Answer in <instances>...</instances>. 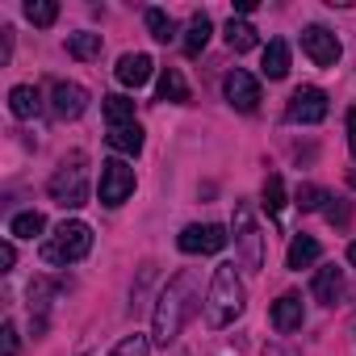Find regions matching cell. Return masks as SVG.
<instances>
[{
	"instance_id": "6da1fadb",
	"label": "cell",
	"mask_w": 356,
	"mask_h": 356,
	"mask_svg": "<svg viewBox=\"0 0 356 356\" xmlns=\"http://www.w3.org/2000/svg\"><path fill=\"white\" fill-rule=\"evenodd\" d=\"M197 273H176L168 285H163V293H159V302H155V314H151V339L159 343V348H168L176 335H181V327L189 323V314L197 310Z\"/></svg>"
},
{
	"instance_id": "7a4b0ae2",
	"label": "cell",
	"mask_w": 356,
	"mask_h": 356,
	"mask_svg": "<svg viewBox=\"0 0 356 356\" xmlns=\"http://www.w3.org/2000/svg\"><path fill=\"white\" fill-rule=\"evenodd\" d=\"M239 314H243V281H239L235 264H218L214 281H210V293H206V327L222 331Z\"/></svg>"
},
{
	"instance_id": "3957f363",
	"label": "cell",
	"mask_w": 356,
	"mask_h": 356,
	"mask_svg": "<svg viewBox=\"0 0 356 356\" xmlns=\"http://www.w3.org/2000/svg\"><path fill=\"white\" fill-rule=\"evenodd\" d=\"M92 252V227L88 222H80V218H63L59 227H55V235L42 243V260L47 264H76V260H84Z\"/></svg>"
},
{
	"instance_id": "277c9868",
	"label": "cell",
	"mask_w": 356,
	"mask_h": 356,
	"mask_svg": "<svg viewBox=\"0 0 356 356\" xmlns=\"http://www.w3.org/2000/svg\"><path fill=\"white\" fill-rule=\"evenodd\" d=\"M231 235H235V248H239V264H243L248 273H260V268H264V235H260L256 214H252L248 202H235Z\"/></svg>"
},
{
	"instance_id": "5b68a950",
	"label": "cell",
	"mask_w": 356,
	"mask_h": 356,
	"mask_svg": "<svg viewBox=\"0 0 356 356\" xmlns=\"http://www.w3.org/2000/svg\"><path fill=\"white\" fill-rule=\"evenodd\" d=\"M76 163H80V159H76ZM76 163H63V168L51 176V185H47L51 202H59L63 210H80V206L88 202V181H84V168H76Z\"/></svg>"
},
{
	"instance_id": "8992f818",
	"label": "cell",
	"mask_w": 356,
	"mask_h": 356,
	"mask_svg": "<svg viewBox=\"0 0 356 356\" xmlns=\"http://www.w3.org/2000/svg\"><path fill=\"white\" fill-rule=\"evenodd\" d=\"M176 243H181L185 256H214V252H222L231 243V235L218 222H193V227L181 231V239H176Z\"/></svg>"
},
{
	"instance_id": "52a82bcc",
	"label": "cell",
	"mask_w": 356,
	"mask_h": 356,
	"mask_svg": "<svg viewBox=\"0 0 356 356\" xmlns=\"http://www.w3.org/2000/svg\"><path fill=\"white\" fill-rule=\"evenodd\" d=\"M327 92L323 88H314V84H306V88H293L289 92V105H285V118L289 122H298V126H318L323 118H327Z\"/></svg>"
},
{
	"instance_id": "ba28073f",
	"label": "cell",
	"mask_w": 356,
	"mask_h": 356,
	"mask_svg": "<svg viewBox=\"0 0 356 356\" xmlns=\"http://www.w3.org/2000/svg\"><path fill=\"white\" fill-rule=\"evenodd\" d=\"M134 193V168L126 159H105L101 163V206H122Z\"/></svg>"
},
{
	"instance_id": "9c48e42d",
	"label": "cell",
	"mask_w": 356,
	"mask_h": 356,
	"mask_svg": "<svg viewBox=\"0 0 356 356\" xmlns=\"http://www.w3.org/2000/svg\"><path fill=\"white\" fill-rule=\"evenodd\" d=\"M222 92H227L231 109H239V113H256V109H260V80H256L252 72H243V67L227 72Z\"/></svg>"
},
{
	"instance_id": "30bf717a",
	"label": "cell",
	"mask_w": 356,
	"mask_h": 356,
	"mask_svg": "<svg viewBox=\"0 0 356 356\" xmlns=\"http://www.w3.org/2000/svg\"><path fill=\"white\" fill-rule=\"evenodd\" d=\"M302 51L310 55L314 67H335L339 63V38L327 26H306L302 30Z\"/></svg>"
},
{
	"instance_id": "8fae6325",
	"label": "cell",
	"mask_w": 356,
	"mask_h": 356,
	"mask_svg": "<svg viewBox=\"0 0 356 356\" xmlns=\"http://www.w3.org/2000/svg\"><path fill=\"white\" fill-rule=\"evenodd\" d=\"M84 109H88V92L80 84H72V80H55L51 84V113L59 122H76Z\"/></svg>"
},
{
	"instance_id": "7c38bea8",
	"label": "cell",
	"mask_w": 356,
	"mask_h": 356,
	"mask_svg": "<svg viewBox=\"0 0 356 356\" xmlns=\"http://www.w3.org/2000/svg\"><path fill=\"white\" fill-rule=\"evenodd\" d=\"M306 323V306H302V293H281L277 302H273V327L281 331V335H289V331H298Z\"/></svg>"
},
{
	"instance_id": "4fadbf2b",
	"label": "cell",
	"mask_w": 356,
	"mask_h": 356,
	"mask_svg": "<svg viewBox=\"0 0 356 356\" xmlns=\"http://www.w3.org/2000/svg\"><path fill=\"white\" fill-rule=\"evenodd\" d=\"M151 67H155V63H151V55H143V51H138V55H122L113 76H118V84L138 88V84H147V80H151Z\"/></svg>"
},
{
	"instance_id": "5bb4252c",
	"label": "cell",
	"mask_w": 356,
	"mask_h": 356,
	"mask_svg": "<svg viewBox=\"0 0 356 356\" xmlns=\"http://www.w3.org/2000/svg\"><path fill=\"white\" fill-rule=\"evenodd\" d=\"M314 298L323 302V306H335L339 302V293H343V268H335V264H323L318 273H314Z\"/></svg>"
},
{
	"instance_id": "9a60e30c",
	"label": "cell",
	"mask_w": 356,
	"mask_h": 356,
	"mask_svg": "<svg viewBox=\"0 0 356 356\" xmlns=\"http://www.w3.org/2000/svg\"><path fill=\"white\" fill-rule=\"evenodd\" d=\"M318 256H323V248H318L314 235H293V243H289V252H285V268L302 273V268H310Z\"/></svg>"
},
{
	"instance_id": "2e32d148",
	"label": "cell",
	"mask_w": 356,
	"mask_h": 356,
	"mask_svg": "<svg viewBox=\"0 0 356 356\" xmlns=\"http://www.w3.org/2000/svg\"><path fill=\"white\" fill-rule=\"evenodd\" d=\"M9 109H13V118H38L42 113V92L34 84H17L9 92Z\"/></svg>"
},
{
	"instance_id": "e0dca14e",
	"label": "cell",
	"mask_w": 356,
	"mask_h": 356,
	"mask_svg": "<svg viewBox=\"0 0 356 356\" xmlns=\"http://www.w3.org/2000/svg\"><path fill=\"white\" fill-rule=\"evenodd\" d=\"M159 101H172V105H185L189 101V84H185L181 67H163L159 72Z\"/></svg>"
},
{
	"instance_id": "ac0fdd59",
	"label": "cell",
	"mask_w": 356,
	"mask_h": 356,
	"mask_svg": "<svg viewBox=\"0 0 356 356\" xmlns=\"http://www.w3.org/2000/svg\"><path fill=\"white\" fill-rule=\"evenodd\" d=\"M222 34H227V47H231L235 55H248V51H252V47L260 42L256 26H252V22H235V17L227 22V30H222Z\"/></svg>"
},
{
	"instance_id": "d6986e66",
	"label": "cell",
	"mask_w": 356,
	"mask_h": 356,
	"mask_svg": "<svg viewBox=\"0 0 356 356\" xmlns=\"http://www.w3.org/2000/svg\"><path fill=\"white\" fill-rule=\"evenodd\" d=\"M105 138H109L113 151H122V155H130V159L143 151V130H138V122H134V126H109Z\"/></svg>"
},
{
	"instance_id": "ffe728a7",
	"label": "cell",
	"mask_w": 356,
	"mask_h": 356,
	"mask_svg": "<svg viewBox=\"0 0 356 356\" xmlns=\"http://www.w3.org/2000/svg\"><path fill=\"white\" fill-rule=\"evenodd\" d=\"M264 76H268V80H285V76H289V47H285L281 38H273V42L264 47Z\"/></svg>"
},
{
	"instance_id": "44dd1931",
	"label": "cell",
	"mask_w": 356,
	"mask_h": 356,
	"mask_svg": "<svg viewBox=\"0 0 356 356\" xmlns=\"http://www.w3.org/2000/svg\"><path fill=\"white\" fill-rule=\"evenodd\" d=\"M67 55L72 59H80V63H92V59H101V34H67Z\"/></svg>"
},
{
	"instance_id": "7402d4cb",
	"label": "cell",
	"mask_w": 356,
	"mask_h": 356,
	"mask_svg": "<svg viewBox=\"0 0 356 356\" xmlns=\"http://www.w3.org/2000/svg\"><path fill=\"white\" fill-rule=\"evenodd\" d=\"M101 109H105V122H109V126H134V101H130V97L113 92V97L101 101Z\"/></svg>"
},
{
	"instance_id": "603a6c76",
	"label": "cell",
	"mask_w": 356,
	"mask_h": 356,
	"mask_svg": "<svg viewBox=\"0 0 356 356\" xmlns=\"http://www.w3.org/2000/svg\"><path fill=\"white\" fill-rule=\"evenodd\" d=\"M42 231H47V218L38 210H26V214H13L9 218V235L13 239H38Z\"/></svg>"
},
{
	"instance_id": "cb8c5ba5",
	"label": "cell",
	"mask_w": 356,
	"mask_h": 356,
	"mask_svg": "<svg viewBox=\"0 0 356 356\" xmlns=\"http://www.w3.org/2000/svg\"><path fill=\"white\" fill-rule=\"evenodd\" d=\"M210 34H214L210 17H206V13H197V17L189 22V34H185V51H189V55H202V51H206V42H210Z\"/></svg>"
},
{
	"instance_id": "d4e9b609",
	"label": "cell",
	"mask_w": 356,
	"mask_h": 356,
	"mask_svg": "<svg viewBox=\"0 0 356 356\" xmlns=\"http://www.w3.org/2000/svg\"><path fill=\"white\" fill-rule=\"evenodd\" d=\"M143 17H147V30H151L155 42H172V38H176V22H172L163 9H147Z\"/></svg>"
},
{
	"instance_id": "484cf974",
	"label": "cell",
	"mask_w": 356,
	"mask_h": 356,
	"mask_svg": "<svg viewBox=\"0 0 356 356\" xmlns=\"http://www.w3.org/2000/svg\"><path fill=\"white\" fill-rule=\"evenodd\" d=\"M264 210H268L273 218H277V214L285 210V181H281L277 172H273L268 181H264Z\"/></svg>"
},
{
	"instance_id": "4316f807",
	"label": "cell",
	"mask_w": 356,
	"mask_h": 356,
	"mask_svg": "<svg viewBox=\"0 0 356 356\" xmlns=\"http://www.w3.org/2000/svg\"><path fill=\"white\" fill-rule=\"evenodd\" d=\"M26 17H30L34 26H55L59 5H55V0H30V5H26Z\"/></svg>"
},
{
	"instance_id": "83f0119b",
	"label": "cell",
	"mask_w": 356,
	"mask_h": 356,
	"mask_svg": "<svg viewBox=\"0 0 356 356\" xmlns=\"http://www.w3.org/2000/svg\"><path fill=\"white\" fill-rule=\"evenodd\" d=\"M109 356H151V339L134 331V335H126V339H122V343H118Z\"/></svg>"
},
{
	"instance_id": "f1b7e54d",
	"label": "cell",
	"mask_w": 356,
	"mask_h": 356,
	"mask_svg": "<svg viewBox=\"0 0 356 356\" xmlns=\"http://www.w3.org/2000/svg\"><path fill=\"white\" fill-rule=\"evenodd\" d=\"M323 202H331L327 189H318V185H298V210H318Z\"/></svg>"
},
{
	"instance_id": "f546056e",
	"label": "cell",
	"mask_w": 356,
	"mask_h": 356,
	"mask_svg": "<svg viewBox=\"0 0 356 356\" xmlns=\"http://www.w3.org/2000/svg\"><path fill=\"white\" fill-rule=\"evenodd\" d=\"M0 356H17V327L5 323V331H0Z\"/></svg>"
},
{
	"instance_id": "4dcf8cb0",
	"label": "cell",
	"mask_w": 356,
	"mask_h": 356,
	"mask_svg": "<svg viewBox=\"0 0 356 356\" xmlns=\"http://www.w3.org/2000/svg\"><path fill=\"white\" fill-rule=\"evenodd\" d=\"M17 264V248H13V239H5L0 243V273H9Z\"/></svg>"
},
{
	"instance_id": "1f68e13d",
	"label": "cell",
	"mask_w": 356,
	"mask_h": 356,
	"mask_svg": "<svg viewBox=\"0 0 356 356\" xmlns=\"http://www.w3.org/2000/svg\"><path fill=\"white\" fill-rule=\"evenodd\" d=\"M348 147H352V155H356V105L348 109Z\"/></svg>"
},
{
	"instance_id": "d6a6232c",
	"label": "cell",
	"mask_w": 356,
	"mask_h": 356,
	"mask_svg": "<svg viewBox=\"0 0 356 356\" xmlns=\"http://www.w3.org/2000/svg\"><path fill=\"white\" fill-rule=\"evenodd\" d=\"M327 218L343 227V222H348V206H327Z\"/></svg>"
},
{
	"instance_id": "836d02e7",
	"label": "cell",
	"mask_w": 356,
	"mask_h": 356,
	"mask_svg": "<svg viewBox=\"0 0 356 356\" xmlns=\"http://www.w3.org/2000/svg\"><path fill=\"white\" fill-rule=\"evenodd\" d=\"M348 264L356 268V243H348Z\"/></svg>"
},
{
	"instance_id": "e575fe53",
	"label": "cell",
	"mask_w": 356,
	"mask_h": 356,
	"mask_svg": "<svg viewBox=\"0 0 356 356\" xmlns=\"http://www.w3.org/2000/svg\"><path fill=\"white\" fill-rule=\"evenodd\" d=\"M176 356H189V352H176Z\"/></svg>"
}]
</instances>
